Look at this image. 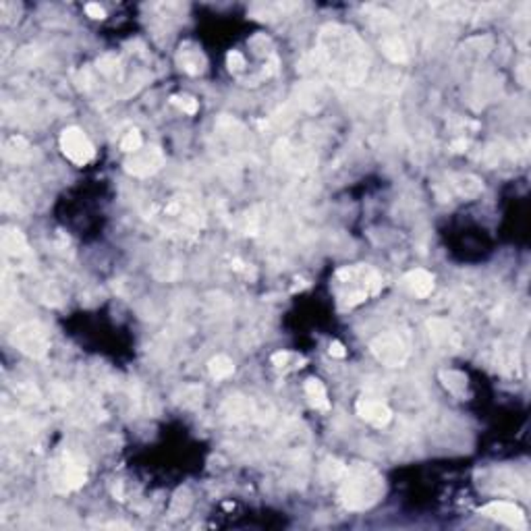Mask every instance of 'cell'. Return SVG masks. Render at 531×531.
Here are the masks:
<instances>
[{
    "mask_svg": "<svg viewBox=\"0 0 531 531\" xmlns=\"http://www.w3.org/2000/svg\"><path fill=\"white\" fill-rule=\"evenodd\" d=\"M428 328H430V336L434 339V343L442 349H459L461 346V339H459V334L453 330V326L448 322H444V320H430L428 322Z\"/></svg>",
    "mask_w": 531,
    "mask_h": 531,
    "instance_id": "12",
    "label": "cell"
},
{
    "mask_svg": "<svg viewBox=\"0 0 531 531\" xmlns=\"http://www.w3.org/2000/svg\"><path fill=\"white\" fill-rule=\"evenodd\" d=\"M172 104L179 106L187 115H195L197 113V100L191 96H172Z\"/></svg>",
    "mask_w": 531,
    "mask_h": 531,
    "instance_id": "20",
    "label": "cell"
},
{
    "mask_svg": "<svg viewBox=\"0 0 531 531\" xmlns=\"http://www.w3.org/2000/svg\"><path fill=\"white\" fill-rule=\"evenodd\" d=\"M357 416L361 417L364 421H368L376 428H384L391 419H393V411L386 403L382 401H373V398H359L357 405Z\"/></svg>",
    "mask_w": 531,
    "mask_h": 531,
    "instance_id": "9",
    "label": "cell"
},
{
    "mask_svg": "<svg viewBox=\"0 0 531 531\" xmlns=\"http://www.w3.org/2000/svg\"><path fill=\"white\" fill-rule=\"evenodd\" d=\"M328 351H330V355H332V357H339V359H343V357L346 355L345 345H343V343H339V341H332Z\"/></svg>",
    "mask_w": 531,
    "mask_h": 531,
    "instance_id": "25",
    "label": "cell"
},
{
    "mask_svg": "<svg viewBox=\"0 0 531 531\" xmlns=\"http://www.w3.org/2000/svg\"><path fill=\"white\" fill-rule=\"evenodd\" d=\"M141 145H143V139H141V133L139 131H129L123 141H120V148H123V152H127V154H135L141 150Z\"/></svg>",
    "mask_w": 531,
    "mask_h": 531,
    "instance_id": "19",
    "label": "cell"
},
{
    "mask_svg": "<svg viewBox=\"0 0 531 531\" xmlns=\"http://www.w3.org/2000/svg\"><path fill=\"white\" fill-rule=\"evenodd\" d=\"M382 50L384 54L394 61V63H405L407 61V48L403 44V40L398 36H388L384 42H382Z\"/></svg>",
    "mask_w": 531,
    "mask_h": 531,
    "instance_id": "18",
    "label": "cell"
},
{
    "mask_svg": "<svg viewBox=\"0 0 531 531\" xmlns=\"http://www.w3.org/2000/svg\"><path fill=\"white\" fill-rule=\"evenodd\" d=\"M86 13H88L92 19H104V17H106L104 9H102L100 4H96V2H90V4L86 6Z\"/></svg>",
    "mask_w": 531,
    "mask_h": 531,
    "instance_id": "23",
    "label": "cell"
},
{
    "mask_svg": "<svg viewBox=\"0 0 531 531\" xmlns=\"http://www.w3.org/2000/svg\"><path fill=\"white\" fill-rule=\"evenodd\" d=\"M11 341L21 353H25L27 357H33V359L46 357L48 351H50V336H48L46 328L38 322H25L17 326Z\"/></svg>",
    "mask_w": 531,
    "mask_h": 531,
    "instance_id": "4",
    "label": "cell"
},
{
    "mask_svg": "<svg viewBox=\"0 0 531 531\" xmlns=\"http://www.w3.org/2000/svg\"><path fill=\"white\" fill-rule=\"evenodd\" d=\"M61 150H63V154H65L73 164H77V166H83V164L92 162L93 156H96L93 143L88 139V135H86L81 129H77V127H67V129L61 133Z\"/></svg>",
    "mask_w": 531,
    "mask_h": 531,
    "instance_id": "6",
    "label": "cell"
},
{
    "mask_svg": "<svg viewBox=\"0 0 531 531\" xmlns=\"http://www.w3.org/2000/svg\"><path fill=\"white\" fill-rule=\"evenodd\" d=\"M314 58L330 79L343 86H359L370 67L368 46L353 29L341 25H326L320 31Z\"/></svg>",
    "mask_w": 531,
    "mask_h": 531,
    "instance_id": "1",
    "label": "cell"
},
{
    "mask_svg": "<svg viewBox=\"0 0 531 531\" xmlns=\"http://www.w3.org/2000/svg\"><path fill=\"white\" fill-rule=\"evenodd\" d=\"M4 158L11 162H17V164L27 162L31 158V145L27 143L25 138L15 135V138H11L4 143Z\"/></svg>",
    "mask_w": 531,
    "mask_h": 531,
    "instance_id": "14",
    "label": "cell"
},
{
    "mask_svg": "<svg viewBox=\"0 0 531 531\" xmlns=\"http://www.w3.org/2000/svg\"><path fill=\"white\" fill-rule=\"evenodd\" d=\"M403 284L407 287V291L411 295H416L419 299H426L434 291V277L428 270L419 268V270H413L403 278Z\"/></svg>",
    "mask_w": 531,
    "mask_h": 531,
    "instance_id": "13",
    "label": "cell"
},
{
    "mask_svg": "<svg viewBox=\"0 0 531 531\" xmlns=\"http://www.w3.org/2000/svg\"><path fill=\"white\" fill-rule=\"evenodd\" d=\"M382 289V277L364 264L345 266L334 274V293L339 297L341 307H355L368 301Z\"/></svg>",
    "mask_w": 531,
    "mask_h": 531,
    "instance_id": "3",
    "label": "cell"
},
{
    "mask_svg": "<svg viewBox=\"0 0 531 531\" xmlns=\"http://www.w3.org/2000/svg\"><path fill=\"white\" fill-rule=\"evenodd\" d=\"M371 353L373 357L388 366V368H401L405 366L407 357H409V351H407V345L405 341L396 334V332H386V334H380L376 336L370 343Z\"/></svg>",
    "mask_w": 531,
    "mask_h": 531,
    "instance_id": "5",
    "label": "cell"
},
{
    "mask_svg": "<svg viewBox=\"0 0 531 531\" xmlns=\"http://www.w3.org/2000/svg\"><path fill=\"white\" fill-rule=\"evenodd\" d=\"M455 187L457 191L465 195V197H475L484 191V185L478 177H471V175H459L455 177Z\"/></svg>",
    "mask_w": 531,
    "mask_h": 531,
    "instance_id": "17",
    "label": "cell"
},
{
    "mask_svg": "<svg viewBox=\"0 0 531 531\" xmlns=\"http://www.w3.org/2000/svg\"><path fill=\"white\" fill-rule=\"evenodd\" d=\"M482 515L494 519V521H500L512 530H527V521H525V515L521 507H517L515 502H507V500H494L490 505H485L482 508Z\"/></svg>",
    "mask_w": 531,
    "mask_h": 531,
    "instance_id": "7",
    "label": "cell"
},
{
    "mask_svg": "<svg viewBox=\"0 0 531 531\" xmlns=\"http://www.w3.org/2000/svg\"><path fill=\"white\" fill-rule=\"evenodd\" d=\"M339 482H341L339 488L341 505L349 510H368L373 505H378V500L384 494L382 475L371 465L364 463L345 467Z\"/></svg>",
    "mask_w": 531,
    "mask_h": 531,
    "instance_id": "2",
    "label": "cell"
},
{
    "mask_svg": "<svg viewBox=\"0 0 531 531\" xmlns=\"http://www.w3.org/2000/svg\"><path fill=\"white\" fill-rule=\"evenodd\" d=\"M61 482L67 490H79L86 484V465L75 455H65L61 463Z\"/></svg>",
    "mask_w": 531,
    "mask_h": 531,
    "instance_id": "11",
    "label": "cell"
},
{
    "mask_svg": "<svg viewBox=\"0 0 531 531\" xmlns=\"http://www.w3.org/2000/svg\"><path fill=\"white\" fill-rule=\"evenodd\" d=\"M450 148H453V152H465L467 150V141L465 139H457Z\"/></svg>",
    "mask_w": 531,
    "mask_h": 531,
    "instance_id": "26",
    "label": "cell"
},
{
    "mask_svg": "<svg viewBox=\"0 0 531 531\" xmlns=\"http://www.w3.org/2000/svg\"><path fill=\"white\" fill-rule=\"evenodd\" d=\"M204 65V58H202V54L200 52H195L193 56H189L185 52V58H183V69L187 73H191V75H197V73H202V67Z\"/></svg>",
    "mask_w": 531,
    "mask_h": 531,
    "instance_id": "21",
    "label": "cell"
},
{
    "mask_svg": "<svg viewBox=\"0 0 531 531\" xmlns=\"http://www.w3.org/2000/svg\"><path fill=\"white\" fill-rule=\"evenodd\" d=\"M305 394L311 403V407L320 409V411H330V398H328V393L324 388V384L316 378H309L305 382Z\"/></svg>",
    "mask_w": 531,
    "mask_h": 531,
    "instance_id": "15",
    "label": "cell"
},
{
    "mask_svg": "<svg viewBox=\"0 0 531 531\" xmlns=\"http://www.w3.org/2000/svg\"><path fill=\"white\" fill-rule=\"evenodd\" d=\"M0 245H2L4 257H13V259H25V257H29V245L25 241L24 232L19 231V229H15V227H2Z\"/></svg>",
    "mask_w": 531,
    "mask_h": 531,
    "instance_id": "10",
    "label": "cell"
},
{
    "mask_svg": "<svg viewBox=\"0 0 531 531\" xmlns=\"http://www.w3.org/2000/svg\"><path fill=\"white\" fill-rule=\"evenodd\" d=\"M164 164V154L158 148H148L143 152H135L129 154V158L125 160V170L133 177H150L156 170H160Z\"/></svg>",
    "mask_w": 531,
    "mask_h": 531,
    "instance_id": "8",
    "label": "cell"
},
{
    "mask_svg": "<svg viewBox=\"0 0 531 531\" xmlns=\"http://www.w3.org/2000/svg\"><path fill=\"white\" fill-rule=\"evenodd\" d=\"M229 67H231V71L232 69L241 71L243 67H245V58H243L239 52H234V50H232L231 54H229Z\"/></svg>",
    "mask_w": 531,
    "mask_h": 531,
    "instance_id": "22",
    "label": "cell"
},
{
    "mask_svg": "<svg viewBox=\"0 0 531 531\" xmlns=\"http://www.w3.org/2000/svg\"><path fill=\"white\" fill-rule=\"evenodd\" d=\"M289 359H291V353H287V351H278V353L272 355V364L277 368H284L289 364Z\"/></svg>",
    "mask_w": 531,
    "mask_h": 531,
    "instance_id": "24",
    "label": "cell"
},
{
    "mask_svg": "<svg viewBox=\"0 0 531 531\" xmlns=\"http://www.w3.org/2000/svg\"><path fill=\"white\" fill-rule=\"evenodd\" d=\"M208 370L214 380H227L234 371V364H232L231 357H227V355H216V357L210 359Z\"/></svg>",
    "mask_w": 531,
    "mask_h": 531,
    "instance_id": "16",
    "label": "cell"
}]
</instances>
